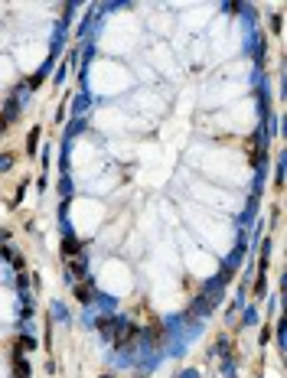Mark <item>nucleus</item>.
Instances as JSON below:
<instances>
[{
  "label": "nucleus",
  "mask_w": 287,
  "mask_h": 378,
  "mask_svg": "<svg viewBox=\"0 0 287 378\" xmlns=\"http://www.w3.org/2000/svg\"><path fill=\"white\" fill-rule=\"evenodd\" d=\"M13 375H17V378H30V365H26L23 359H17V362H13Z\"/></svg>",
  "instance_id": "f257e3e1"
},
{
  "label": "nucleus",
  "mask_w": 287,
  "mask_h": 378,
  "mask_svg": "<svg viewBox=\"0 0 287 378\" xmlns=\"http://www.w3.org/2000/svg\"><path fill=\"white\" fill-rule=\"evenodd\" d=\"M101 378H111V375H101Z\"/></svg>",
  "instance_id": "423d86ee"
},
{
  "label": "nucleus",
  "mask_w": 287,
  "mask_h": 378,
  "mask_svg": "<svg viewBox=\"0 0 287 378\" xmlns=\"http://www.w3.org/2000/svg\"><path fill=\"white\" fill-rule=\"evenodd\" d=\"M75 297L88 304V300H92V284H79V287H75Z\"/></svg>",
  "instance_id": "f03ea898"
},
{
  "label": "nucleus",
  "mask_w": 287,
  "mask_h": 378,
  "mask_svg": "<svg viewBox=\"0 0 287 378\" xmlns=\"http://www.w3.org/2000/svg\"><path fill=\"white\" fill-rule=\"evenodd\" d=\"M10 167H13V157L4 154V157H0V173H4V170H10Z\"/></svg>",
  "instance_id": "20e7f679"
},
{
  "label": "nucleus",
  "mask_w": 287,
  "mask_h": 378,
  "mask_svg": "<svg viewBox=\"0 0 287 378\" xmlns=\"http://www.w3.org/2000/svg\"><path fill=\"white\" fill-rule=\"evenodd\" d=\"M62 251H65V254H72V251H79V245H75V242H72V238H69V242H65V245H62Z\"/></svg>",
  "instance_id": "39448f33"
},
{
  "label": "nucleus",
  "mask_w": 287,
  "mask_h": 378,
  "mask_svg": "<svg viewBox=\"0 0 287 378\" xmlns=\"http://www.w3.org/2000/svg\"><path fill=\"white\" fill-rule=\"evenodd\" d=\"M69 271H72V277H82V274H85V264H79V261H72V264H69Z\"/></svg>",
  "instance_id": "7ed1b4c3"
}]
</instances>
